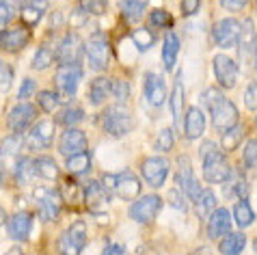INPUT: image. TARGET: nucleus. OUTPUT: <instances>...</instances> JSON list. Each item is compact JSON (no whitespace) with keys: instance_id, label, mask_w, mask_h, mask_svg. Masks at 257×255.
Returning <instances> with one entry per match:
<instances>
[{"instance_id":"1","label":"nucleus","mask_w":257,"mask_h":255,"mask_svg":"<svg viewBox=\"0 0 257 255\" xmlns=\"http://www.w3.org/2000/svg\"><path fill=\"white\" fill-rule=\"evenodd\" d=\"M199 154H201V160H203V178H205V182L223 184L227 178H229L231 167H229V162H227L223 150H220L216 143L205 141V143L201 145V150H199Z\"/></svg>"},{"instance_id":"2","label":"nucleus","mask_w":257,"mask_h":255,"mask_svg":"<svg viewBox=\"0 0 257 255\" xmlns=\"http://www.w3.org/2000/svg\"><path fill=\"white\" fill-rule=\"evenodd\" d=\"M102 186L106 188L108 195H117L121 199H137L141 195V180L137 178L134 173L130 171H123V173H106L102 175Z\"/></svg>"},{"instance_id":"3","label":"nucleus","mask_w":257,"mask_h":255,"mask_svg":"<svg viewBox=\"0 0 257 255\" xmlns=\"http://www.w3.org/2000/svg\"><path fill=\"white\" fill-rule=\"evenodd\" d=\"M99 123H102V130L106 134L121 139V137H125L127 132H132L134 117L123 104H117V106H108V108L99 115Z\"/></svg>"},{"instance_id":"4","label":"nucleus","mask_w":257,"mask_h":255,"mask_svg":"<svg viewBox=\"0 0 257 255\" xmlns=\"http://www.w3.org/2000/svg\"><path fill=\"white\" fill-rule=\"evenodd\" d=\"M33 201L37 205V212L41 214L44 221L54 223L61 214V208H63V199H61V193L56 188H35L33 190Z\"/></svg>"},{"instance_id":"5","label":"nucleus","mask_w":257,"mask_h":255,"mask_svg":"<svg viewBox=\"0 0 257 255\" xmlns=\"http://www.w3.org/2000/svg\"><path fill=\"white\" fill-rule=\"evenodd\" d=\"M84 52H87L91 69H95V72H104V69L108 67V63H110V44H108V37H106L104 33L91 35L89 41L84 44Z\"/></svg>"},{"instance_id":"6","label":"nucleus","mask_w":257,"mask_h":255,"mask_svg":"<svg viewBox=\"0 0 257 255\" xmlns=\"http://www.w3.org/2000/svg\"><path fill=\"white\" fill-rule=\"evenodd\" d=\"M84 244H87V225H84V221H76L61 233L59 253L61 255H80Z\"/></svg>"},{"instance_id":"7","label":"nucleus","mask_w":257,"mask_h":255,"mask_svg":"<svg viewBox=\"0 0 257 255\" xmlns=\"http://www.w3.org/2000/svg\"><path fill=\"white\" fill-rule=\"evenodd\" d=\"M208 110L212 112V123H214V128H216L218 132L229 130L231 125H235V123L240 121V115H238V108H235V104L231 100H227L225 95H220Z\"/></svg>"},{"instance_id":"8","label":"nucleus","mask_w":257,"mask_h":255,"mask_svg":"<svg viewBox=\"0 0 257 255\" xmlns=\"http://www.w3.org/2000/svg\"><path fill=\"white\" fill-rule=\"evenodd\" d=\"M177 184H180V190L184 193V197L190 201H197V197L201 195V184L197 182L195 173H192V165H190V158H186V156H180L177 158Z\"/></svg>"},{"instance_id":"9","label":"nucleus","mask_w":257,"mask_h":255,"mask_svg":"<svg viewBox=\"0 0 257 255\" xmlns=\"http://www.w3.org/2000/svg\"><path fill=\"white\" fill-rule=\"evenodd\" d=\"M240 35H242V24L233 18H225V20H218L212 28V37H214V44L220 46V48H233L238 46L240 41Z\"/></svg>"},{"instance_id":"10","label":"nucleus","mask_w":257,"mask_h":255,"mask_svg":"<svg viewBox=\"0 0 257 255\" xmlns=\"http://www.w3.org/2000/svg\"><path fill=\"white\" fill-rule=\"evenodd\" d=\"M141 173H143V180H145L149 186L160 188V186H164L167 175H169V160L162 158V156H149V158L143 160Z\"/></svg>"},{"instance_id":"11","label":"nucleus","mask_w":257,"mask_h":255,"mask_svg":"<svg viewBox=\"0 0 257 255\" xmlns=\"http://www.w3.org/2000/svg\"><path fill=\"white\" fill-rule=\"evenodd\" d=\"M35 119H37V108L28 102H20L7 115V125H9V130L13 134H22L35 123Z\"/></svg>"},{"instance_id":"12","label":"nucleus","mask_w":257,"mask_h":255,"mask_svg":"<svg viewBox=\"0 0 257 255\" xmlns=\"http://www.w3.org/2000/svg\"><path fill=\"white\" fill-rule=\"evenodd\" d=\"M82 54H84V44L80 41V37L76 33H67L54 56L61 61V65H80Z\"/></svg>"},{"instance_id":"13","label":"nucleus","mask_w":257,"mask_h":255,"mask_svg":"<svg viewBox=\"0 0 257 255\" xmlns=\"http://www.w3.org/2000/svg\"><path fill=\"white\" fill-rule=\"evenodd\" d=\"M160 208H162V199L158 195L141 197V199H137L130 205V218L137 221V223H149V221L156 218Z\"/></svg>"},{"instance_id":"14","label":"nucleus","mask_w":257,"mask_h":255,"mask_svg":"<svg viewBox=\"0 0 257 255\" xmlns=\"http://www.w3.org/2000/svg\"><path fill=\"white\" fill-rule=\"evenodd\" d=\"M82 78L80 65H61L56 72V89L63 97H74Z\"/></svg>"},{"instance_id":"15","label":"nucleus","mask_w":257,"mask_h":255,"mask_svg":"<svg viewBox=\"0 0 257 255\" xmlns=\"http://www.w3.org/2000/svg\"><path fill=\"white\" fill-rule=\"evenodd\" d=\"M31 28L28 26H11L0 33V48L7 52H20L31 41Z\"/></svg>"},{"instance_id":"16","label":"nucleus","mask_w":257,"mask_h":255,"mask_svg":"<svg viewBox=\"0 0 257 255\" xmlns=\"http://www.w3.org/2000/svg\"><path fill=\"white\" fill-rule=\"evenodd\" d=\"M214 76L223 89H233L238 82V65L235 61L225 54L214 56Z\"/></svg>"},{"instance_id":"17","label":"nucleus","mask_w":257,"mask_h":255,"mask_svg":"<svg viewBox=\"0 0 257 255\" xmlns=\"http://www.w3.org/2000/svg\"><path fill=\"white\" fill-rule=\"evenodd\" d=\"M59 152L65 158L74 154H80V152H87V134L82 130H76V128H67L59 139Z\"/></svg>"},{"instance_id":"18","label":"nucleus","mask_w":257,"mask_h":255,"mask_svg":"<svg viewBox=\"0 0 257 255\" xmlns=\"http://www.w3.org/2000/svg\"><path fill=\"white\" fill-rule=\"evenodd\" d=\"M52 139H54V123L46 119V121L35 123V128L26 137V143L31 150H48L52 145Z\"/></svg>"},{"instance_id":"19","label":"nucleus","mask_w":257,"mask_h":255,"mask_svg":"<svg viewBox=\"0 0 257 255\" xmlns=\"http://www.w3.org/2000/svg\"><path fill=\"white\" fill-rule=\"evenodd\" d=\"M82 203L93 212L102 210L104 205L108 203V193H106V188L102 186V182L91 180V182H87V186H82Z\"/></svg>"},{"instance_id":"20","label":"nucleus","mask_w":257,"mask_h":255,"mask_svg":"<svg viewBox=\"0 0 257 255\" xmlns=\"http://www.w3.org/2000/svg\"><path fill=\"white\" fill-rule=\"evenodd\" d=\"M182 128H184V137L188 141H195L199 139L201 134L205 132V115L201 108H197V106H190L186 110V115L182 119Z\"/></svg>"},{"instance_id":"21","label":"nucleus","mask_w":257,"mask_h":255,"mask_svg":"<svg viewBox=\"0 0 257 255\" xmlns=\"http://www.w3.org/2000/svg\"><path fill=\"white\" fill-rule=\"evenodd\" d=\"M167 93L169 91H167V84H164L162 76H158V74L145 76V97L154 108H160V106L167 102Z\"/></svg>"},{"instance_id":"22","label":"nucleus","mask_w":257,"mask_h":255,"mask_svg":"<svg viewBox=\"0 0 257 255\" xmlns=\"http://www.w3.org/2000/svg\"><path fill=\"white\" fill-rule=\"evenodd\" d=\"M7 229H9V236L18 242H22L31 236L33 229V214L31 212H16L9 221H7Z\"/></svg>"},{"instance_id":"23","label":"nucleus","mask_w":257,"mask_h":255,"mask_svg":"<svg viewBox=\"0 0 257 255\" xmlns=\"http://www.w3.org/2000/svg\"><path fill=\"white\" fill-rule=\"evenodd\" d=\"M231 229V214L225 208H214L208 216V236L212 240H218Z\"/></svg>"},{"instance_id":"24","label":"nucleus","mask_w":257,"mask_h":255,"mask_svg":"<svg viewBox=\"0 0 257 255\" xmlns=\"http://www.w3.org/2000/svg\"><path fill=\"white\" fill-rule=\"evenodd\" d=\"M246 246V236L242 231H227L218 238V251L220 255H242Z\"/></svg>"},{"instance_id":"25","label":"nucleus","mask_w":257,"mask_h":255,"mask_svg":"<svg viewBox=\"0 0 257 255\" xmlns=\"http://www.w3.org/2000/svg\"><path fill=\"white\" fill-rule=\"evenodd\" d=\"M48 7H50L48 0H26L22 5V11H20V18H22V22L31 28L35 24H39V20L44 18Z\"/></svg>"},{"instance_id":"26","label":"nucleus","mask_w":257,"mask_h":255,"mask_svg":"<svg viewBox=\"0 0 257 255\" xmlns=\"http://www.w3.org/2000/svg\"><path fill=\"white\" fill-rule=\"evenodd\" d=\"M223 193L225 197H229V199H235V197H246L248 193V182L242 173H229V178L223 182Z\"/></svg>"},{"instance_id":"27","label":"nucleus","mask_w":257,"mask_h":255,"mask_svg":"<svg viewBox=\"0 0 257 255\" xmlns=\"http://www.w3.org/2000/svg\"><path fill=\"white\" fill-rule=\"evenodd\" d=\"M184 84L182 78H177L173 84V91H171V115H173V125L180 128L182 119H184Z\"/></svg>"},{"instance_id":"28","label":"nucleus","mask_w":257,"mask_h":255,"mask_svg":"<svg viewBox=\"0 0 257 255\" xmlns=\"http://www.w3.org/2000/svg\"><path fill=\"white\" fill-rule=\"evenodd\" d=\"M233 218H235V223H238L240 229H244V227H248V225H253L255 212H253L251 201H248L246 197H242V199L235 201V205H233Z\"/></svg>"},{"instance_id":"29","label":"nucleus","mask_w":257,"mask_h":255,"mask_svg":"<svg viewBox=\"0 0 257 255\" xmlns=\"http://www.w3.org/2000/svg\"><path fill=\"white\" fill-rule=\"evenodd\" d=\"M177 54H180V37L175 33H169L164 37V46H162V63L167 69H173Z\"/></svg>"},{"instance_id":"30","label":"nucleus","mask_w":257,"mask_h":255,"mask_svg":"<svg viewBox=\"0 0 257 255\" xmlns=\"http://www.w3.org/2000/svg\"><path fill=\"white\" fill-rule=\"evenodd\" d=\"M110 84L112 80L110 78H106V76H97L93 82H91V104H95V106H102L106 100H108V95H110Z\"/></svg>"},{"instance_id":"31","label":"nucleus","mask_w":257,"mask_h":255,"mask_svg":"<svg viewBox=\"0 0 257 255\" xmlns=\"http://www.w3.org/2000/svg\"><path fill=\"white\" fill-rule=\"evenodd\" d=\"M59 193H61V199L67 205L82 203V184H78L74 178H67L65 182H63V188L59 190Z\"/></svg>"},{"instance_id":"32","label":"nucleus","mask_w":257,"mask_h":255,"mask_svg":"<svg viewBox=\"0 0 257 255\" xmlns=\"http://www.w3.org/2000/svg\"><path fill=\"white\" fill-rule=\"evenodd\" d=\"M65 167H67V173H71V175H84L91 171V156L87 152L67 156Z\"/></svg>"},{"instance_id":"33","label":"nucleus","mask_w":257,"mask_h":255,"mask_svg":"<svg viewBox=\"0 0 257 255\" xmlns=\"http://www.w3.org/2000/svg\"><path fill=\"white\" fill-rule=\"evenodd\" d=\"M223 134V139H220V145H223V150L225 152H233V150H238V145L242 143V139H244V125H242L240 121L231 125L229 130H225V132H220Z\"/></svg>"},{"instance_id":"34","label":"nucleus","mask_w":257,"mask_h":255,"mask_svg":"<svg viewBox=\"0 0 257 255\" xmlns=\"http://www.w3.org/2000/svg\"><path fill=\"white\" fill-rule=\"evenodd\" d=\"M35 173L44 180H59V175H61L56 162L50 158V156H39V158L35 160Z\"/></svg>"},{"instance_id":"35","label":"nucleus","mask_w":257,"mask_h":255,"mask_svg":"<svg viewBox=\"0 0 257 255\" xmlns=\"http://www.w3.org/2000/svg\"><path fill=\"white\" fill-rule=\"evenodd\" d=\"M195 203V210H197V214L201 216V218H208L212 214V210L216 208V195L212 193V190H201V195L197 197V201H192Z\"/></svg>"},{"instance_id":"36","label":"nucleus","mask_w":257,"mask_h":255,"mask_svg":"<svg viewBox=\"0 0 257 255\" xmlns=\"http://www.w3.org/2000/svg\"><path fill=\"white\" fill-rule=\"evenodd\" d=\"M35 160L33 158H20L18 165H16V180H18V186H26L31 184V180L35 178Z\"/></svg>"},{"instance_id":"37","label":"nucleus","mask_w":257,"mask_h":255,"mask_svg":"<svg viewBox=\"0 0 257 255\" xmlns=\"http://www.w3.org/2000/svg\"><path fill=\"white\" fill-rule=\"evenodd\" d=\"M132 41H134V46H137V50L145 52V50H149V48L154 46L156 35L152 33V28H147V26H139L137 31L132 33Z\"/></svg>"},{"instance_id":"38","label":"nucleus","mask_w":257,"mask_h":255,"mask_svg":"<svg viewBox=\"0 0 257 255\" xmlns=\"http://www.w3.org/2000/svg\"><path fill=\"white\" fill-rule=\"evenodd\" d=\"M22 139H20V134H11V137H7L0 141V156L3 158H16L22 150Z\"/></svg>"},{"instance_id":"39","label":"nucleus","mask_w":257,"mask_h":255,"mask_svg":"<svg viewBox=\"0 0 257 255\" xmlns=\"http://www.w3.org/2000/svg\"><path fill=\"white\" fill-rule=\"evenodd\" d=\"M121 13H123L125 20L137 22V20L143 18V13H145V3H141V0H123L121 3Z\"/></svg>"},{"instance_id":"40","label":"nucleus","mask_w":257,"mask_h":255,"mask_svg":"<svg viewBox=\"0 0 257 255\" xmlns=\"http://www.w3.org/2000/svg\"><path fill=\"white\" fill-rule=\"evenodd\" d=\"M84 119V110L80 108H65V110H61L59 115H56V123H61V125H65V128H74L78 125Z\"/></svg>"},{"instance_id":"41","label":"nucleus","mask_w":257,"mask_h":255,"mask_svg":"<svg viewBox=\"0 0 257 255\" xmlns=\"http://www.w3.org/2000/svg\"><path fill=\"white\" fill-rule=\"evenodd\" d=\"M54 63V52L50 50V48H39L37 52H35L33 56V69H37V72H41V69H46L50 67Z\"/></svg>"},{"instance_id":"42","label":"nucleus","mask_w":257,"mask_h":255,"mask_svg":"<svg viewBox=\"0 0 257 255\" xmlns=\"http://www.w3.org/2000/svg\"><path fill=\"white\" fill-rule=\"evenodd\" d=\"M149 24L154 28H173V16L164 9H154L149 13Z\"/></svg>"},{"instance_id":"43","label":"nucleus","mask_w":257,"mask_h":255,"mask_svg":"<svg viewBox=\"0 0 257 255\" xmlns=\"http://www.w3.org/2000/svg\"><path fill=\"white\" fill-rule=\"evenodd\" d=\"M173 145H175V132H173V128H164V130H160L158 139H156V150L164 154V152L173 150Z\"/></svg>"},{"instance_id":"44","label":"nucleus","mask_w":257,"mask_h":255,"mask_svg":"<svg viewBox=\"0 0 257 255\" xmlns=\"http://www.w3.org/2000/svg\"><path fill=\"white\" fill-rule=\"evenodd\" d=\"M37 102L44 112H52V110H56V106H59V95H56L54 91H39Z\"/></svg>"},{"instance_id":"45","label":"nucleus","mask_w":257,"mask_h":255,"mask_svg":"<svg viewBox=\"0 0 257 255\" xmlns=\"http://www.w3.org/2000/svg\"><path fill=\"white\" fill-rule=\"evenodd\" d=\"M106 7H108V0H80V9L89 16H102L106 13Z\"/></svg>"},{"instance_id":"46","label":"nucleus","mask_w":257,"mask_h":255,"mask_svg":"<svg viewBox=\"0 0 257 255\" xmlns=\"http://www.w3.org/2000/svg\"><path fill=\"white\" fill-rule=\"evenodd\" d=\"M110 95H115V100L119 104L127 102V97H130V84L125 80H112L110 84Z\"/></svg>"},{"instance_id":"47","label":"nucleus","mask_w":257,"mask_h":255,"mask_svg":"<svg viewBox=\"0 0 257 255\" xmlns=\"http://www.w3.org/2000/svg\"><path fill=\"white\" fill-rule=\"evenodd\" d=\"M242 158H244L246 169H253V167L257 165V141H255V139L246 141L244 152H242Z\"/></svg>"},{"instance_id":"48","label":"nucleus","mask_w":257,"mask_h":255,"mask_svg":"<svg viewBox=\"0 0 257 255\" xmlns=\"http://www.w3.org/2000/svg\"><path fill=\"white\" fill-rule=\"evenodd\" d=\"M13 82V67L0 63V93H7Z\"/></svg>"},{"instance_id":"49","label":"nucleus","mask_w":257,"mask_h":255,"mask_svg":"<svg viewBox=\"0 0 257 255\" xmlns=\"http://www.w3.org/2000/svg\"><path fill=\"white\" fill-rule=\"evenodd\" d=\"M169 203L173 205L175 210H186V197H184V193L180 188H173L169 193Z\"/></svg>"},{"instance_id":"50","label":"nucleus","mask_w":257,"mask_h":255,"mask_svg":"<svg viewBox=\"0 0 257 255\" xmlns=\"http://www.w3.org/2000/svg\"><path fill=\"white\" fill-rule=\"evenodd\" d=\"M244 104H246L248 110H255L257 108V84L255 82H248L246 93H244Z\"/></svg>"},{"instance_id":"51","label":"nucleus","mask_w":257,"mask_h":255,"mask_svg":"<svg viewBox=\"0 0 257 255\" xmlns=\"http://www.w3.org/2000/svg\"><path fill=\"white\" fill-rule=\"evenodd\" d=\"M220 95H223V93H220L218 89H214V87H208V89H205L203 93H201V104L205 106V108H210V106H212L214 102H216Z\"/></svg>"},{"instance_id":"52","label":"nucleus","mask_w":257,"mask_h":255,"mask_svg":"<svg viewBox=\"0 0 257 255\" xmlns=\"http://www.w3.org/2000/svg\"><path fill=\"white\" fill-rule=\"evenodd\" d=\"M35 89H37V84H35V80H33V78H26V80L22 82V87H20V100H26V97H31L33 93H35Z\"/></svg>"},{"instance_id":"53","label":"nucleus","mask_w":257,"mask_h":255,"mask_svg":"<svg viewBox=\"0 0 257 255\" xmlns=\"http://www.w3.org/2000/svg\"><path fill=\"white\" fill-rule=\"evenodd\" d=\"M199 7H201V0H182V13L184 16H195L199 11Z\"/></svg>"},{"instance_id":"54","label":"nucleus","mask_w":257,"mask_h":255,"mask_svg":"<svg viewBox=\"0 0 257 255\" xmlns=\"http://www.w3.org/2000/svg\"><path fill=\"white\" fill-rule=\"evenodd\" d=\"M220 5H223L227 11H242L248 5V0H220Z\"/></svg>"},{"instance_id":"55","label":"nucleus","mask_w":257,"mask_h":255,"mask_svg":"<svg viewBox=\"0 0 257 255\" xmlns=\"http://www.w3.org/2000/svg\"><path fill=\"white\" fill-rule=\"evenodd\" d=\"M9 18H11V9H9V5H7L5 0H0V26L9 22Z\"/></svg>"},{"instance_id":"56","label":"nucleus","mask_w":257,"mask_h":255,"mask_svg":"<svg viewBox=\"0 0 257 255\" xmlns=\"http://www.w3.org/2000/svg\"><path fill=\"white\" fill-rule=\"evenodd\" d=\"M102 255H127V251H125L121 244H108V246H106V249L102 251Z\"/></svg>"},{"instance_id":"57","label":"nucleus","mask_w":257,"mask_h":255,"mask_svg":"<svg viewBox=\"0 0 257 255\" xmlns=\"http://www.w3.org/2000/svg\"><path fill=\"white\" fill-rule=\"evenodd\" d=\"M71 22H74V26H82L84 22H87V13H84L82 9H78V11H74L71 13Z\"/></svg>"},{"instance_id":"58","label":"nucleus","mask_w":257,"mask_h":255,"mask_svg":"<svg viewBox=\"0 0 257 255\" xmlns=\"http://www.w3.org/2000/svg\"><path fill=\"white\" fill-rule=\"evenodd\" d=\"M7 178H9V175H7L5 158H3V156H0V186H5V184H7Z\"/></svg>"},{"instance_id":"59","label":"nucleus","mask_w":257,"mask_h":255,"mask_svg":"<svg viewBox=\"0 0 257 255\" xmlns=\"http://www.w3.org/2000/svg\"><path fill=\"white\" fill-rule=\"evenodd\" d=\"M7 255H24V253H22V249H20V246H13V249L7 251Z\"/></svg>"},{"instance_id":"60","label":"nucleus","mask_w":257,"mask_h":255,"mask_svg":"<svg viewBox=\"0 0 257 255\" xmlns=\"http://www.w3.org/2000/svg\"><path fill=\"white\" fill-rule=\"evenodd\" d=\"M5 223H7V212L0 208V225H5Z\"/></svg>"},{"instance_id":"61","label":"nucleus","mask_w":257,"mask_h":255,"mask_svg":"<svg viewBox=\"0 0 257 255\" xmlns=\"http://www.w3.org/2000/svg\"><path fill=\"white\" fill-rule=\"evenodd\" d=\"M5 3H7V5H18L20 0H5Z\"/></svg>"},{"instance_id":"62","label":"nucleus","mask_w":257,"mask_h":255,"mask_svg":"<svg viewBox=\"0 0 257 255\" xmlns=\"http://www.w3.org/2000/svg\"><path fill=\"white\" fill-rule=\"evenodd\" d=\"M141 3H147V0H141Z\"/></svg>"},{"instance_id":"63","label":"nucleus","mask_w":257,"mask_h":255,"mask_svg":"<svg viewBox=\"0 0 257 255\" xmlns=\"http://www.w3.org/2000/svg\"><path fill=\"white\" fill-rule=\"evenodd\" d=\"M195 255H199V253H195Z\"/></svg>"}]
</instances>
